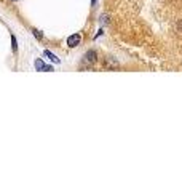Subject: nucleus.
I'll return each mask as SVG.
<instances>
[{"mask_svg":"<svg viewBox=\"0 0 182 192\" xmlns=\"http://www.w3.org/2000/svg\"><path fill=\"white\" fill-rule=\"evenodd\" d=\"M11 2H18V0H11Z\"/></svg>","mask_w":182,"mask_h":192,"instance_id":"obj_9","label":"nucleus"},{"mask_svg":"<svg viewBox=\"0 0 182 192\" xmlns=\"http://www.w3.org/2000/svg\"><path fill=\"white\" fill-rule=\"evenodd\" d=\"M11 48H13V53L18 51V40L15 35H11Z\"/></svg>","mask_w":182,"mask_h":192,"instance_id":"obj_5","label":"nucleus"},{"mask_svg":"<svg viewBox=\"0 0 182 192\" xmlns=\"http://www.w3.org/2000/svg\"><path fill=\"white\" fill-rule=\"evenodd\" d=\"M43 54H45V56H47V58H48V59H50L51 63H54V64H56V63H58V64L61 63V61H59V58L56 56L54 53H51L50 50H45V51H43Z\"/></svg>","mask_w":182,"mask_h":192,"instance_id":"obj_2","label":"nucleus"},{"mask_svg":"<svg viewBox=\"0 0 182 192\" xmlns=\"http://www.w3.org/2000/svg\"><path fill=\"white\" fill-rule=\"evenodd\" d=\"M43 71H47V72H51V71H53V67H51V66H47V64H45V69H43Z\"/></svg>","mask_w":182,"mask_h":192,"instance_id":"obj_7","label":"nucleus"},{"mask_svg":"<svg viewBox=\"0 0 182 192\" xmlns=\"http://www.w3.org/2000/svg\"><path fill=\"white\" fill-rule=\"evenodd\" d=\"M91 5H93V7L96 5V0H91Z\"/></svg>","mask_w":182,"mask_h":192,"instance_id":"obj_8","label":"nucleus"},{"mask_svg":"<svg viewBox=\"0 0 182 192\" xmlns=\"http://www.w3.org/2000/svg\"><path fill=\"white\" fill-rule=\"evenodd\" d=\"M32 32H34V35H35V37H37L38 40H42V35H40V32H38V31H35V29H34Z\"/></svg>","mask_w":182,"mask_h":192,"instance_id":"obj_6","label":"nucleus"},{"mask_svg":"<svg viewBox=\"0 0 182 192\" xmlns=\"http://www.w3.org/2000/svg\"><path fill=\"white\" fill-rule=\"evenodd\" d=\"M86 61H90V63H94L96 61V51H88L86 53Z\"/></svg>","mask_w":182,"mask_h":192,"instance_id":"obj_4","label":"nucleus"},{"mask_svg":"<svg viewBox=\"0 0 182 192\" xmlns=\"http://www.w3.org/2000/svg\"><path fill=\"white\" fill-rule=\"evenodd\" d=\"M34 66H35V69L37 71H40V72H43V69H45V63H43V59H35V63H34Z\"/></svg>","mask_w":182,"mask_h":192,"instance_id":"obj_3","label":"nucleus"},{"mask_svg":"<svg viewBox=\"0 0 182 192\" xmlns=\"http://www.w3.org/2000/svg\"><path fill=\"white\" fill-rule=\"evenodd\" d=\"M80 40H81L80 34H74V35H71V37L67 38V45L71 47V48H75V47L80 43Z\"/></svg>","mask_w":182,"mask_h":192,"instance_id":"obj_1","label":"nucleus"}]
</instances>
